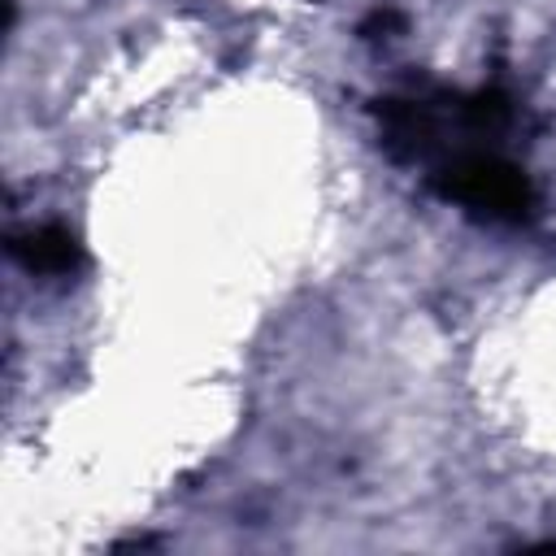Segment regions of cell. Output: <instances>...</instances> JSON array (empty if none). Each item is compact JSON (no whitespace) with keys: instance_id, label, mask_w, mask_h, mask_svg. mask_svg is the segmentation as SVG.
Listing matches in <instances>:
<instances>
[{"instance_id":"cell-1","label":"cell","mask_w":556,"mask_h":556,"mask_svg":"<svg viewBox=\"0 0 556 556\" xmlns=\"http://www.w3.org/2000/svg\"><path fill=\"white\" fill-rule=\"evenodd\" d=\"M434 187L447 200H456L469 213L491 217V222H517L534 204V191H530L526 169L513 165V161H504L500 152H486V148H469V152L447 156L434 169Z\"/></svg>"},{"instance_id":"cell-2","label":"cell","mask_w":556,"mask_h":556,"mask_svg":"<svg viewBox=\"0 0 556 556\" xmlns=\"http://www.w3.org/2000/svg\"><path fill=\"white\" fill-rule=\"evenodd\" d=\"M13 252L35 274H70L78 265V248L61 226H39V230L13 235Z\"/></svg>"}]
</instances>
